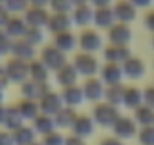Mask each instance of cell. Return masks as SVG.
<instances>
[{
  "instance_id": "45",
  "label": "cell",
  "mask_w": 154,
  "mask_h": 145,
  "mask_svg": "<svg viewBox=\"0 0 154 145\" xmlns=\"http://www.w3.org/2000/svg\"><path fill=\"white\" fill-rule=\"evenodd\" d=\"M65 145H85V143H83L82 137L74 134V136H69V137L65 139Z\"/></svg>"
},
{
  "instance_id": "26",
  "label": "cell",
  "mask_w": 154,
  "mask_h": 145,
  "mask_svg": "<svg viewBox=\"0 0 154 145\" xmlns=\"http://www.w3.org/2000/svg\"><path fill=\"white\" fill-rule=\"evenodd\" d=\"M124 92H125V86L122 83L107 85L106 91H104V100H106V103L118 107L124 101Z\"/></svg>"
},
{
  "instance_id": "30",
  "label": "cell",
  "mask_w": 154,
  "mask_h": 145,
  "mask_svg": "<svg viewBox=\"0 0 154 145\" xmlns=\"http://www.w3.org/2000/svg\"><path fill=\"white\" fill-rule=\"evenodd\" d=\"M124 106L130 107V109H137L140 104H143V97H142V91L136 86H125V92H124Z\"/></svg>"
},
{
  "instance_id": "37",
  "label": "cell",
  "mask_w": 154,
  "mask_h": 145,
  "mask_svg": "<svg viewBox=\"0 0 154 145\" xmlns=\"http://www.w3.org/2000/svg\"><path fill=\"white\" fill-rule=\"evenodd\" d=\"M12 44H14V39H12L3 29H0V56L11 54Z\"/></svg>"
},
{
  "instance_id": "13",
  "label": "cell",
  "mask_w": 154,
  "mask_h": 145,
  "mask_svg": "<svg viewBox=\"0 0 154 145\" xmlns=\"http://www.w3.org/2000/svg\"><path fill=\"white\" fill-rule=\"evenodd\" d=\"M124 77L122 72V66L119 63H112V62H106L101 69H100V79L103 80V83L106 85H116L121 83Z\"/></svg>"
},
{
  "instance_id": "8",
  "label": "cell",
  "mask_w": 154,
  "mask_h": 145,
  "mask_svg": "<svg viewBox=\"0 0 154 145\" xmlns=\"http://www.w3.org/2000/svg\"><path fill=\"white\" fill-rule=\"evenodd\" d=\"M39 110L41 113H45V115H50V116H54L65 104H63V100L60 97V94L57 92H53V91H48L39 101Z\"/></svg>"
},
{
  "instance_id": "46",
  "label": "cell",
  "mask_w": 154,
  "mask_h": 145,
  "mask_svg": "<svg viewBox=\"0 0 154 145\" xmlns=\"http://www.w3.org/2000/svg\"><path fill=\"white\" fill-rule=\"evenodd\" d=\"M112 0H89V5L95 6V8H104V6H110Z\"/></svg>"
},
{
  "instance_id": "24",
  "label": "cell",
  "mask_w": 154,
  "mask_h": 145,
  "mask_svg": "<svg viewBox=\"0 0 154 145\" xmlns=\"http://www.w3.org/2000/svg\"><path fill=\"white\" fill-rule=\"evenodd\" d=\"M72 130H74L75 136H79V137L89 136L94 131V119L89 115H85V113L77 115V118L72 124Z\"/></svg>"
},
{
  "instance_id": "47",
  "label": "cell",
  "mask_w": 154,
  "mask_h": 145,
  "mask_svg": "<svg viewBox=\"0 0 154 145\" xmlns=\"http://www.w3.org/2000/svg\"><path fill=\"white\" fill-rule=\"evenodd\" d=\"M130 2L136 6V8H146L151 5L152 0H130Z\"/></svg>"
},
{
  "instance_id": "19",
  "label": "cell",
  "mask_w": 154,
  "mask_h": 145,
  "mask_svg": "<svg viewBox=\"0 0 154 145\" xmlns=\"http://www.w3.org/2000/svg\"><path fill=\"white\" fill-rule=\"evenodd\" d=\"M60 97L63 100V104L65 106H69V107H75L83 103L85 100V94H83V89L82 86L79 85H71V86H66L62 89L60 92Z\"/></svg>"
},
{
  "instance_id": "16",
  "label": "cell",
  "mask_w": 154,
  "mask_h": 145,
  "mask_svg": "<svg viewBox=\"0 0 154 145\" xmlns=\"http://www.w3.org/2000/svg\"><path fill=\"white\" fill-rule=\"evenodd\" d=\"M71 18L74 24L80 26V27H86L91 23H94V8L89 3L74 6L71 11Z\"/></svg>"
},
{
  "instance_id": "39",
  "label": "cell",
  "mask_w": 154,
  "mask_h": 145,
  "mask_svg": "<svg viewBox=\"0 0 154 145\" xmlns=\"http://www.w3.org/2000/svg\"><path fill=\"white\" fill-rule=\"evenodd\" d=\"M42 145H65V139H63V136L60 133L51 131L48 134H44Z\"/></svg>"
},
{
  "instance_id": "1",
  "label": "cell",
  "mask_w": 154,
  "mask_h": 145,
  "mask_svg": "<svg viewBox=\"0 0 154 145\" xmlns=\"http://www.w3.org/2000/svg\"><path fill=\"white\" fill-rule=\"evenodd\" d=\"M119 110L116 106H112L106 101H100L92 107V119L104 127H112L119 118Z\"/></svg>"
},
{
  "instance_id": "22",
  "label": "cell",
  "mask_w": 154,
  "mask_h": 145,
  "mask_svg": "<svg viewBox=\"0 0 154 145\" xmlns=\"http://www.w3.org/2000/svg\"><path fill=\"white\" fill-rule=\"evenodd\" d=\"M77 44H79L77 42V36L71 30L62 32V33H56L54 38H53V45L56 48H59L60 51H63V53L72 51Z\"/></svg>"
},
{
  "instance_id": "41",
  "label": "cell",
  "mask_w": 154,
  "mask_h": 145,
  "mask_svg": "<svg viewBox=\"0 0 154 145\" xmlns=\"http://www.w3.org/2000/svg\"><path fill=\"white\" fill-rule=\"evenodd\" d=\"M0 145H15L11 131H0Z\"/></svg>"
},
{
  "instance_id": "49",
  "label": "cell",
  "mask_w": 154,
  "mask_h": 145,
  "mask_svg": "<svg viewBox=\"0 0 154 145\" xmlns=\"http://www.w3.org/2000/svg\"><path fill=\"white\" fill-rule=\"evenodd\" d=\"M101 145H122L116 137H106L101 140Z\"/></svg>"
},
{
  "instance_id": "20",
  "label": "cell",
  "mask_w": 154,
  "mask_h": 145,
  "mask_svg": "<svg viewBox=\"0 0 154 145\" xmlns=\"http://www.w3.org/2000/svg\"><path fill=\"white\" fill-rule=\"evenodd\" d=\"M26 29H27V24L23 18V15H11L6 26L3 27V30L12 38V39H18V38H23L24 33H26Z\"/></svg>"
},
{
  "instance_id": "27",
  "label": "cell",
  "mask_w": 154,
  "mask_h": 145,
  "mask_svg": "<svg viewBox=\"0 0 154 145\" xmlns=\"http://www.w3.org/2000/svg\"><path fill=\"white\" fill-rule=\"evenodd\" d=\"M48 76H50V69L39 59H33L29 62V79L45 83L48 80Z\"/></svg>"
},
{
  "instance_id": "15",
  "label": "cell",
  "mask_w": 154,
  "mask_h": 145,
  "mask_svg": "<svg viewBox=\"0 0 154 145\" xmlns=\"http://www.w3.org/2000/svg\"><path fill=\"white\" fill-rule=\"evenodd\" d=\"M11 56L17 57V59H21V60H26V62H30V60L35 59V45H32L24 38L14 39Z\"/></svg>"
},
{
  "instance_id": "52",
  "label": "cell",
  "mask_w": 154,
  "mask_h": 145,
  "mask_svg": "<svg viewBox=\"0 0 154 145\" xmlns=\"http://www.w3.org/2000/svg\"><path fill=\"white\" fill-rule=\"evenodd\" d=\"M3 101H5V89L0 88V106L3 104Z\"/></svg>"
},
{
  "instance_id": "10",
  "label": "cell",
  "mask_w": 154,
  "mask_h": 145,
  "mask_svg": "<svg viewBox=\"0 0 154 145\" xmlns=\"http://www.w3.org/2000/svg\"><path fill=\"white\" fill-rule=\"evenodd\" d=\"M23 18L27 26L30 27H44L48 23L50 12L45 8H38V6H29L27 11L23 14Z\"/></svg>"
},
{
  "instance_id": "28",
  "label": "cell",
  "mask_w": 154,
  "mask_h": 145,
  "mask_svg": "<svg viewBox=\"0 0 154 145\" xmlns=\"http://www.w3.org/2000/svg\"><path fill=\"white\" fill-rule=\"evenodd\" d=\"M15 106H17V109L20 110V113L23 115L24 119H32V121H33V119L41 113V110H39V104H38V101H35V100L21 98Z\"/></svg>"
},
{
  "instance_id": "14",
  "label": "cell",
  "mask_w": 154,
  "mask_h": 145,
  "mask_svg": "<svg viewBox=\"0 0 154 145\" xmlns=\"http://www.w3.org/2000/svg\"><path fill=\"white\" fill-rule=\"evenodd\" d=\"M103 56L107 62L112 63H119L122 65L130 56L131 51L128 48V45H116V44H109L104 50H103Z\"/></svg>"
},
{
  "instance_id": "34",
  "label": "cell",
  "mask_w": 154,
  "mask_h": 145,
  "mask_svg": "<svg viewBox=\"0 0 154 145\" xmlns=\"http://www.w3.org/2000/svg\"><path fill=\"white\" fill-rule=\"evenodd\" d=\"M5 8L9 11L11 15H20L24 14L27 11L29 5V0H5Z\"/></svg>"
},
{
  "instance_id": "43",
  "label": "cell",
  "mask_w": 154,
  "mask_h": 145,
  "mask_svg": "<svg viewBox=\"0 0 154 145\" xmlns=\"http://www.w3.org/2000/svg\"><path fill=\"white\" fill-rule=\"evenodd\" d=\"M145 26H146L148 30H151L154 33V9L146 12V15H145Z\"/></svg>"
},
{
  "instance_id": "55",
  "label": "cell",
  "mask_w": 154,
  "mask_h": 145,
  "mask_svg": "<svg viewBox=\"0 0 154 145\" xmlns=\"http://www.w3.org/2000/svg\"><path fill=\"white\" fill-rule=\"evenodd\" d=\"M5 3V0H0V5H3Z\"/></svg>"
},
{
  "instance_id": "48",
  "label": "cell",
  "mask_w": 154,
  "mask_h": 145,
  "mask_svg": "<svg viewBox=\"0 0 154 145\" xmlns=\"http://www.w3.org/2000/svg\"><path fill=\"white\" fill-rule=\"evenodd\" d=\"M50 0H29L30 6H38V8H45Z\"/></svg>"
},
{
  "instance_id": "21",
  "label": "cell",
  "mask_w": 154,
  "mask_h": 145,
  "mask_svg": "<svg viewBox=\"0 0 154 145\" xmlns=\"http://www.w3.org/2000/svg\"><path fill=\"white\" fill-rule=\"evenodd\" d=\"M77 79H79V72H77L75 66L69 62L56 71V80L63 88L71 86V85H77Z\"/></svg>"
},
{
  "instance_id": "7",
  "label": "cell",
  "mask_w": 154,
  "mask_h": 145,
  "mask_svg": "<svg viewBox=\"0 0 154 145\" xmlns=\"http://www.w3.org/2000/svg\"><path fill=\"white\" fill-rule=\"evenodd\" d=\"M107 35L110 44H116V45H128V42L133 39V30L130 29V26L118 21L109 29Z\"/></svg>"
},
{
  "instance_id": "50",
  "label": "cell",
  "mask_w": 154,
  "mask_h": 145,
  "mask_svg": "<svg viewBox=\"0 0 154 145\" xmlns=\"http://www.w3.org/2000/svg\"><path fill=\"white\" fill-rule=\"evenodd\" d=\"M5 116H6V106H0V125H3L5 122Z\"/></svg>"
},
{
  "instance_id": "5",
  "label": "cell",
  "mask_w": 154,
  "mask_h": 145,
  "mask_svg": "<svg viewBox=\"0 0 154 145\" xmlns=\"http://www.w3.org/2000/svg\"><path fill=\"white\" fill-rule=\"evenodd\" d=\"M77 42H79L82 51L91 53V54H94L95 51H98L103 47V38L94 29H85V30H82V33L79 35V38H77Z\"/></svg>"
},
{
  "instance_id": "38",
  "label": "cell",
  "mask_w": 154,
  "mask_h": 145,
  "mask_svg": "<svg viewBox=\"0 0 154 145\" xmlns=\"http://www.w3.org/2000/svg\"><path fill=\"white\" fill-rule=\"evenodd\" d=\"M139 140L143 145H154V125L142 127V130L139 131Z\"/></svg>"
},
{
  "instance_id": "31",
  "label": "cell",
  "mask_w": 154,
  "mask_h": 145,
  "mask_svg": "<svg viewBox=\"0 0 154 145\" xmlns=\"http://www.w3.org/2000/svg\"><path fill=\"white\" fill-rule=\"evenodd\" d=\"M54 127H56L54 118H53V116H50V115L39 113V115L33 119V130H35V131H38V133L48 134V133L54 131Z\"/></svg>"
},
{
  "instance_id": "33",
  "label": "cell",
  "mask_w": 154,
  "mask_h": 145,
  "mask_svg": "<svg viewBox=\"0 0 154 145\" xmlns=\"http://www.w3.org/2000/svg\"><path fill=\"white\" fill-rule=\"evenodd\" d=\"M134 119L142 127L154 125V109H151L145 104H140L137 109H134Z\"/></svg>"
},
{
  "instance_id": "32",
  "label": "cell",
  "mask_w": 154,
  "mask_h": 145,
  "mask_svg": "<svg viewBox=\"0 0 154 145\" xmlns=\"http://www.w3.org/2000/svg\"><path fill=\"white\" fill-rule=\"evenodd\" d=\"M12 136H14L15 145H30L33 143V139H35V130L32 127L21 125L20 128L12 131Z\"/></svg>"
},
{
  "instance_id": "36",
  "label": "cell",
  "mask_w": 154,
  "mask_h": 145,
  "mask_svg": "<svg viewBox=\"0 0 154 145\" xmlns=\"http://www.w3.org/2000/svg\"><path fill=\"white\" fill-rule=\"evenodd\" d=\"M48 6L53 9V12H60V14H69L74 8L69 0H50Z\"/></svg>"
},
{
  "instance_id": "4",
  "label": "cell",
  "mask_w": 154,
  "mask_h": 145,
  "mask_svg": "<svg viewBox=\"0 0 154 145\" xmlns=\"http://www.w3.org/2000/svg\"><path fill=\"white\" fill-rule=\"evenodd\" d=\"M39 60H41L48 69H53V71H57V69L62 68L65 63H68L66 53L60 51V50L56 48L53 44L45 45V47L41 50V53H39Z\"/></svg>"
},
{
  "instance_id": "6",
  "label": "cell",
  "mask_w": 154,
  "mask_h": 145,
  "mask_svg": "<svg viewBox=\"0 0 154 145\" xmlns=\"http://www.w3.org/2000/svg\"><path fill=\"white\" fill-rule=\"evenodd\" d=\"M20 91H21V95L23 98H27V100H35V101H39L50 89V85L45 82H35L32 79H27L26 82L21 83L20 86Z\"/></svg>"
},
{
  "instance_id": "3",
  "label": "cell",
  "mask_w": 154,
  "mask_h": 145,
  "mask_svg": "<svg viewBox=\"0 0 154 145\" xmlns=\"http://www.w3.org/2000/svg\"><path fill=\"white\" fill-rule=\"evenodd\" d=\"M5 71L8 74L9 82L14 83H23L29 79V62L17 59V57H11L6 60V63L3 65Z\"/></svg>"
},
{
  "instance_id": "54",
  "label": "cell",
  "mask_w": 154,
  "mask_h": 145,
  "mask_svg": "<svg viewBox=\"0 0 154 145\" xmlns=\"http://www.w3.org/2000/svg\"><path fill=\"white\" fill-rule=\"evenodd\" d=\"M151 44H152V48H154V36H152V41H151Z\"/></svg>"
},
{
  "instance_id": "23",
  "label": "cell",
  "mask_w": 154,
  "mask_h": 145,
  "mask_svg": "<svg viewBox=\"0 0 154 145\" xmlns=\"http://www.w3.org/2000/svg\"><path fill=\"white\" fill-rule=\"evenodd\" d=\"M112 128L119 137H131L136 133V121H133L128 116H119L112 125Z\"/></svg>"
},
{
  "instance_id": "35",
  "label": "cell",
  "mask_w": 154,
  "mask_h": 145,
  "mask_svg": "<svg viewBox=\"0 0 154 145\" xmlns=\"http://www.w3.org/2000/svg\"><path fill=\"white\" fill-rule=\"evenodd\" d=\"M26 41H29L32 45H38V44H41L42 41H44V32H42V29L41 27H30V26H27V29H26V33H24V36H23Z\"/></svg>"
},
{
  "instance_id": "42",
  "label": "cell",
  "mask_w": 154,
  "mask_h": 145,
  "mask_svg": "<svg viewBox=\"0 0 154 145\" xmlns=\"http://www.w3.org/2000/svg\"><path fill=\"white\" fill-rule=\"evenodd\" d=\"M9 17H11V14H9V11L5 8V5H0V29H3V27L6 26Z\"/></svg>"
},
{
  "instance_id": "11",
  "label": "cell",
  "mask_w": 154,
  "mask_h": 145,
  "mask_svg": "<svg viewBox=\"0 0 154 145\" xmlns=\"http://www.w3.org/2000/svg\"><path fill=\"white\" fill-rule=\"evenodd\" d=\"M115 18L118 23H125L128 24L136 18V6L130 2V0H118L112 6Z\"/></svg>"
},
{
  "instance_id": "44",
  "label": "cell",
  "mask_w": 154,
  "mask_h": 145,
  "mask_svg": "<svg viewBox=\"0 0 154 145\" xmlns=\"http://www.w3.org/2000/svg\"><path fill=\"white\" fill-rule=\"evenodd\" d=\"M9 83H11V82H9V79H8V74H6V71H5V66L0 65V88L5 89Z\"/></svg>"
},
{
  "instance_id": "53",
  "label": "cell",
  "mask_w": 154,
  "mask_h": 145,
  "mask_svg": "<svg viewBox=\"0 0 154 145\" xmlns=\"http://www.w3.org/2000/svg\"><path fill=\"white\" fill-rule=\"evenodd\" d=\"M30 145H42V143H36V142H33V143H30Z\"/></svg>"
},
{
  "instance_id": "40",
  "label": "cell",
  "mask_w": 154,
  "mask_h": 145,
  "mask_svg": "<svg viewBox=\"0 0 154 145\" xmlns=\"http://www.w3.org/2000/svg\"><path fill=\"white\" fill-rule=\"evenodd\" d=\"M142 97H143V104L151 107V109H154V85L146 86L142 91Z\"/></svg>"
},
{
  "instance_id": "2",
  "label": "cell",
  "mask_w": 154,
  "mask_h": 145,
  "mask_svg": "<svg viewBox=\"0 0 154 145\" xmlns=\"http://www.w3.org/2000/svg\"><path fill=\"white\" fill-rule=\"evenodd\" d=\"M72 65L75 66L79 76H85V77H95V72H98V68H100V63H98V59L91 54V53H85V51H80L74 56V62Z\"/></svg>"
},
{
  "instance_id": "12",
  "label": "cell",
  "mask_w": 154,
  "mask_h": 145,
  "mask_svg": "<svg viewBox=\"0 0 154 145\" xmlns=\"http://www.w3.org/2000/svg\"><path fill=\"white\" fill-rule=\"evenodd\" d=\"M71 26H72L71 14H60V12L50 14V18H48V23H47V29L53 35L62 33V32H68V30H71Z\"/></svg>"
},
{
  "instance_id": "29",
  "label": "cell",
  "mask_w": 154,
  "mask_h": 145,
  "mask_svg": "<svg viewBox=\"0 0 154 145\" xmlns=\"http://www.w3.org/2000/svg\"><path fill=\"white\" fill-rule=\"evenodd\" d=\"M54 122L56 125L62 127V128H66V127H72L75 118H77V113L74 110V107H69V106H63L54 116Z\"/></svg>"
},
{
  "instance_id": "9",
  "label": "cell",
  "mask_w": 154,
  "mask_h": 145,
  "mask_svg": "<svg viewBox=\"0 0 154 145\" xmlns=\"http://www.w3.org/2000/svg\"><path fill=\"white\" fill-rule=\"evenodd\" d=\"M82 89H83L85 98L89 100V101L100 103V100L104 98L106 86H104L103 80L98 79V77H89V79H86V82L83 83Z\"/></svg>"
},
{
  "instance_id": "25",
  "label": "cell",
  "mask_w": 154,
  "mask_h": 145,
  "mask_svg": "<svg viewBox=\"0 0 154 145\" xmlns=\"http://www.w3.org/2000/svg\"><path fill=\"white\" fill-rule=\"evenodd\" d=\"M3 125L6 127L8 131H15L17 128H20L21 125H24V118L20 113V110L17 109V106H9L6 107V116H5V122Z\"/></svg>"
},
{
  "instance_id": "18",
  "label": "cell",
  "mask_w": 154,
  "mask_h": 145,
  "mask_svg": "<svg viewBox=\"0 0 154 145\" xmlns=\"http://www.w3.org/2000/svg\"><path fill=\"white\" fill-rule=\"evenodd\" d=\"M116 23L115 14L112 6H104V8H95L94 9V24L100 29H110Z\"/></svg>"
},
{
  "instance_id": "51",
  "label": "cell",
  "mask_w": 154,
  "mask_h": 145,
  "mask_svg": "<svg viewBox=\"0 0 154 145\" xmlns=\"http://www.w3.org/2000/svg\"><path fill=\"white\" fill-rule=\"evenodd\" d=\"M72 3V6H80V5H85V3H89V0H69Z\"/></svg>"
},
{
  "instance_id": "17",
  "label": "cell",
  "mask_w": 154,
  "mask_h": 145,
  "mask_svg": "<svg viewBox=\"0 0 154 145\" xmlns=\"http://www.w3.org/2000/svg\"><path fill=\"white\" fill-rule=\"evenodd\" d=\"M122 72H124V76H127L128 79H140L143 77L145 74V63L140 57H136V56H130L122 65Z\"/></svg>"
}]
</instances>
